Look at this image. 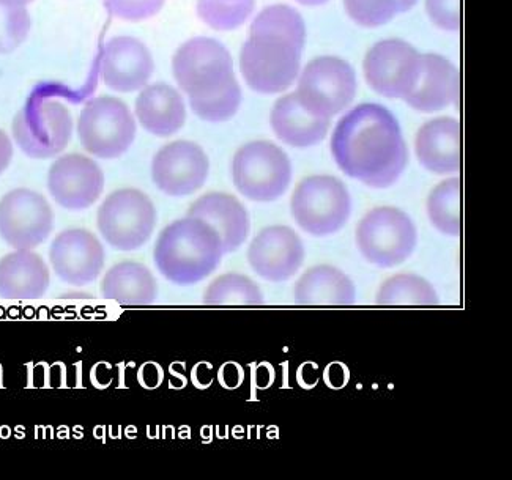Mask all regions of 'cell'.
<instances>
[{
	"label": "cell",
	"instance_id": "6da1fadb",
	"mask_svg": "<svg viewBox=\"0 0 512 480\" xmlns=\"http://www.w3.org/2000/svg\"><path fill=\"white\" fill-rule=\"evenodd\" d=\"M334 163L372 189L393 186L409 164L401 125L385 106L364 103L342 117L331 136Z\"/></svg>",
	"mask_w": 512,
	"mask_h": 480
},
{
	"label": "cell",
	"instance_id": "7a4b0ae2",
	"mask_svg": "<svg viewBox=\"0 0 512 480\" xmlns=\"http://www.w3.org/2000/svg\"><path fill=\"white\" fill-rule=\"evenodd\" d=\"M223 255L218 232L202 219L186 216L161 230L153 260L167 281L186 287L215 273Z\"/></svg>",
	"mask_w": 512,
	"mask_h": 480
},
{
	"label": "cell",
	"instance_id": "3957f363",
	"mask_svg": "<svg viewBox=\"0 0 512 480\" xmlns=\"http://www.w3.org/2000/svg\"><path fill=\"white\" fill-rule=\"evenodd\" d=\"M290 211L303 232L328 237L344 229L352 215L349 189L333 175H311L292 194Z\"/></svg>",
	"mask_w": 512,
	"mask_h": 480
},
{
	"label": "cell",
	"instance_id": "277c9868",
	"mask_svg": "<svg viewBox=\"0 0 512 480\" xmlns=\"http://www.w3.org/2000/svg\"><path fill=\"white\" fill-rule=\"evenodd\" d=\"M232 180L246 199L268 204L289 189L292 163L287 153L273 142H248L238 148L232 159Z\"/></svg>",
	"mask_w": 512,
	"mask_h": 480
},
{
	"label": "cell",
	"instance_id": "5b68a950",
	"mask_svg": "<svg viewBox=\"0 0 512 480\" xmlns=\"http://www.w3.org/2000/svg\"><path fill=\"white\" fill-rule=\"evenodd\" d=\"M301 52L286 38L249 35L240 52L243 79L257 93L286 92L300 76Z\"/></svg>",
	"mask_w": 512,
	"mask_h": 480
},
{
	"label": "cell",
	"instance_id": "8992f818",
	"mask_svg": "<svg viewBox=\"0 0 512 480\" xmlns=\"http://www.w3.org/2000/svg\"><path fill=\"white\" fill-rule=\"evenodd\" d=\"M172 71L190 100L216 95L237 81L231 52L207 37L191 38L180 46L172 60Z\"/></svg>",
	"mask_w": 512,
	"mask_h": 480
},
{
	"label": "cell",
	"instance_id": "52a82bcc",
	"mask_svg": "<svg viewBox=\"0 0 512 480\" xmlns=\"http://www.w3.org/2000/svg\"><path fill=\"white\" fill-rule=\"evenodd\" d=\"M355 238L366 262L379 268H394L412 257L418 230L405 211L379 207L361 218Z\"/></svg>",
	"mask_w": 512,
	"mask_h": 480
},
{
	"label": "cell",
	"instance_id": "ba28073f",
	"mask_svg": "<svg viewBox=\"0 0 512 480\" xmlns=\"http://www.w3.org/2000/svg\"><path fill=\"white\" fill-rule=\"evenodd\" d=\"M97 226L111 248L136 251L152 238L156 208L152 199L139 189H117L98 208Z\"/></svg>",
	"mask_w": 512,
	"mask_h": 480
},
{
	"label": "cell",
	"instance_id": "9c48e42d",
	"mask_svg": "<svg viewBox=\"0 0 512 480\" xmlns=\"http://www.w3.org/2000/svg\"><path fill=\"white\" fill-rule=\"evenodd\" d=\"M298 101L306 111L331 120L346 111L357 96V76L339 57H317L298 76Z\"/></svg>",
	"mask_w": 512,
	"mask_h": 480
},
{
	"label": "cell",
	"instance_id": "30bf717a",
	"mask_svg": "<svg viewBox=\"0 0 512 480\" xmlns=\"http://www.w3.org/2000/svg\"><path fill=\"white\" fill-rule=\"evenodd\" d=\"M78 136L90 155L100 159L120 158L136 139V120L119 98L98 96L87 101L82 109Z\"/></svg>",
	"mask_w": 512,
	"mask_h": 480
},
{
	"label": "cell",
	"instance_id": "8fae6325",
	"mask_svg": "<svg viewBox=\"0 0 512 480\" xmlns=\"http://www.w3.org/2000/svg\"><path fill=\"white\" fill-rule=\"evenodd\" d=\"M13 139L29 158L49 159L68 147L73 134V119L64 104L56 100L30 101L16 114Z\"/></svg>",
	"mask_w": 512,
	"mask_h": 480
},
{
	"label": "cell",
	"instance_id": "7c38bea8",
	"mask_svg": "<svg viewBox=\"0 0 512 480\" xmlns=\"http://www.w3.org/2000/svg\"><path fill=\"white\" fill-rule=\"evenodd\" d=\"M54 229V211L40 192L18 188L0 199V238L15 249L38 248Z\"/></svg>",
	"mask_w": 512,
	"mask_h": 480
},
{
	"label": "cell",
	"instance_id": "4fadbf2b",
	"mask_svg": "<svg viewBox=\"0 0 512 480\" xmlns=\"http://www.w3.org/2000/svg\"><path fill=\"white\" fill-rule=\"evenodd\" d=\"M363 70L375 93L390 100H405L420 76L421 54L407 41L388 38L369 49Z\"/></svg>",
	"mask_w": 512,
	"mask_h": 480
},
{
	"label": "cell",
	"instance_id": "5bb4252c",
	"mask_svg": "<svg viewBox=\"0 0 512 480\" xmlns=\"http://www.w3.org/2000/svg\"><path fill=\"white\" fill-rule=\"evenodd\" d=\"M210 161L201 145L175 141L164 145L152 161L156 188L171 197L191 196L205 185Z\"/></svg>",
	"mask_w": 512,
	"mask_h": 480
},
{
	"label": "cell",
	"instance_id": "9a60e30c",
	"mask_svg": "<svg viewBox=\"0 0 512 480\" xmlns=\"http://www.w3.org/2000/svg\"><path fill=\"white\" fill-rule=\"evenodd\" d=\"M48 189L56 204L65 210H86L97 204L103 194V170L89 156H60L49 167Z\"/></svg>",
	"mask_w": 512,
	"mask_h": 480
},
{
	"label": "cell",
	"instance_id": "2e32d148",
	"mask_svg": "<svg viewBox=\"0 0 512 480\" xmlns=\"http://www.w3.org/2000/svg\"><path fill=\"white\" fill-rule=\"evenodd\" d=\"M49 262L60 281L73 287H84L100 277L106 252L92 232L75 227L54 238L49 249Z\"/></svg>",
	"mask_w": 512,
	"mask_h": 480
},
{
	"label": "cell",
	"instance_id": "e0dca14e",
	"mask_svg": "<svg viewBox=\"0 0 512 480\" xmlns=\"http://www.w3.org/2000/svg\"><path fill=\"white\" fill-rule=\"evenodd\" d=\"M305 244L287 226L265 227L249 244L248 263L257 276L268 282H286L305 263Z\"/></svg>",
	"mask_w": 512,
	"mask_h": 480
},
{
	"label": "cell",
	"instance_id": "ac0fdd59",
	"mask_svg": "<svg viewBox=\"0 0 512 480\" xmlns=\"http://www.w3.org/2000/svg\"><path fill=\"white\" fill-rule=\"evenodd\" d=\"M155 70L149 48L133 37H116L104 46L101 78L109 89L130 93L144 89Z\"/></svg>",
	"mask_w": 512,
	"mask_h": 480
},
{
	"label": "cell",
	"instance_id": "d6986e66",
	"mask_svg": "<svg viewBox=\"0 0 512 480\" xmlns=\"http://www.w3.org/2000/svg\"><path fill=\"white\" fill-rule=\"evenodd\" d=\"M459 96V74L446 57L427 52L421 54L418 81L405 103L424 114H434L456 103Z\"/></svg>",
	"mask_w": 512,
	"mask_h": 480
},
{
	"label": "cell",
	"instance_id": "ffe728a7",
	"mask_svg": "<svg viewBox=\"0 0 512 480\" xmlns=\"http://www.w3.org/2000/svg\"><path fill=\"white\" fill-rule=\"evenodd\" d=\"M188 216L202 219L218 232L224 254L237 251L248 240L251 230L248 210L231 194L208 192L191 205Z\"/></svg>",
	"mask_w": 512,
	"mask_h": 480
},
{
	"label": "cell",
	"instance_id": "44dd1931",
	"mask_svg": "<svg viewBox=\"0 0 512 480\" xmlns=\"http://www.w3.org/2000/svg\"><path fill=\"white\" fill-rule=\"evenodd\" d=\"M416 158L435 175H454L461 169V125L451 117L424 123L416 134Z\"/></svg>",
	"mask_w": 512,
	"mask_h": 480
},
{
	"label": "cell",
	"instance_id": "7402d4cb",
	"mask_svg": "<svg viewBox=\"0 0 512 480\" xmlns=\"http://www.w3.org/2000/svg\"><path fill=\"white\" fill-rule=\"evenodd\" d=\"M51 274L37 252H10L0 259V298L12 301L41 300L48 292Z\"/></svg>",
	"mask_w": 512,
	"mask_h": 480
},
{
	"label": "cell",
	"instance_id": "603a6c76",
	"mask_svg": "<svg viewBox=\"0 0 512 480\" xmlns=\"http://www.w3.org/2000/svg\"><path fill=\"white\" fill-rule=\"evenodd\" d=\"M270 125L279 141L294 148H309L327 137L331 122L306 111L295 93L282 96L271 109Z\"/></svg>",
	"mask_w": 512,
	"mask_h": 480
},
{
	"label": "cell",
	"instance_id": "cb8c5ba5",
	"mask_svg": "<svg viewBox=\"0 0 512 480\" xmlns=\"http://www.w3.org/2000/svg\"><path fill=\"white\" fill-rule=\"evenodd\" d=\"M136 117L153 136L171 137L185 125V101L169 84L145 85L136 100Z\"/></svg>",
	"mask_w": 512,
	"mask_h": 480
},
{
	"label": "cell",
	"instance_id": "d4e9b609",
	"mask_svg": "<svg viewBox=\"0 0 512 480\" xmlns=\"http://www.w3.org/2000/svg\"><path fill=\"white\" fill-rule=\"evenodd\" d=\"M294 298L306 306H350L357 300V287L336 266L317 265L298 279Z\"/></svg>",
	"mask_w": 512,
	"mask_h": 480
},
{
	"label": "cell",
	"instance_id": "484cf974",
	"mask_svg": "<svg viewBox=\"0 0 512 480\" xmlns=\"http://www.w3.org/2000/svg\"><path fill=\"white\" fill-rule=\"evenodd\" d=\"M101 295L104 300L120 304H150L158 296L155 276L142 263L120 262L104 274L101 281Z\"/></svg>",
	"mask_w": 512,
	"mask_h": 480
},
{
	"label": "cell",
	"instance_id": "4316f807",
	"mask_svg": "<svg viewBox=\"0 0 512 480\" xmlns=\"http://www.w3.org/2000/svg\"><path fill=\"white\" fill-rule=\"evenodd\" d=\"M427 218L446 237L461 235V180L448 178L438 183L427 197Z\"/></svg>",
	"mask_w": 512,
	"mask_h": 480
},
{
	"label": "cell",
	"instance_id": "83f0119b",
	"mask_svg": "<svg viewBox=\"0 0 512 480\" xmlns=\"http://www.w3.org/2000/svg\"><path fill=\"white\" fill-rule=\"evenodd\" d=\"M434 285L418 274L402 273L380 285L375 303L380 306H437Z\"/></svg>",
	"mask_w": 512,
	"mask_h": 480
},
{
	"label": "cell",
	"instance_id": "f1b7e54d",
	"mask_svg": "<svg viewBox=\"0 0 512 480\" xmlns=\"http://www.w3.org/2000/svg\"><path fill=\"white\" fill-rule=\"evenodd\" d=\"M249 35H273L286 38L298 48H305V19L289 5H270L254 18Z\"/></svg>",
	"mask_w": 512,
	"mask_h": 480
},
{
	"label": "cell",
	"instance_id": "f546056e",
	"mask_svg": "<svg viewBox=\"0 0 512 480\" xmlns=\"http://www.w3.org/2000/svg\"><path fill=\"white\" fill-rule=\"evenodd\" d=\"M204 303L216 306H254L264 303L259 285L245 274L227 273L216 277L205 290Z\"/></svg>",
	"mask_w": 512,
	"mask_h": 480
},
{
	"label": "cell",
	"instance_id": "4dcf8cb0",
	"mask_svg": "<svg viewBox=\"0 0 512 480\" xmlns=\"http://www.w3.org/2000/svg\"><path fill=\"white\" fill-rule=\"evenodd\" d=\"M256 0H197V15L215 30H234L248 21Z\"/></svg>",
	"mask_w": 512,
	"mask_h": 480
},
{
	"label": "cell",
	"instance_id": "1f68e13d",
	"mask_svg": "<svg viewBox=\"0 0 512 480\" xmlns=\"http://www.w3.org/2000/svg\"><path fill=\"white\" fill-rule=\"evenodd\" d=\"M242 104V89L238 81L232 82L223 92L207 98L190 100L191 109L199 119L208 123H223L235 117Z\"/></svg>",
	"mask_w": 512,
	"mask_h": 480
},
{
	"label": "cell",
	"instance_id": "d6a6232c",
	"mask_svg": "<svg viewBox=\"0 0 512 480\" xmlns=\"http://www.w3.org/2000/svg\"><path fill=\"white\" fill-rule=\"evenodd\" d=\"M30 21L26 7L0 4V54H10L29 37Z\"/></svg>",
	"mask_w": 512,
	"mask_h": 480
},
{
	"label": "cell",
	"instance_id": "836d02e7",
	"mask_svg": "<svg viewBox=\"0 0 512 480\" xmlns=\"http://www.w3.org/2000/svg\"><path fill=\"white\" fill-rule=\"evenodd\" d=\"M347 15L358 26L375 29L399 15L397 0H344Z\"/></svg>",
	"mask_w": 512,
	"mask_h": 480
},
{
	"label": "cell",
	"instance_id": "e575fe53",
	"mask_svg": "<svg viewBox=\"0 0 512 480\" xmlns=\"http://www.w3.org/2000/svg\"><path fill=\"white\" fill-rule=\"evenodd\" d=\"M166 0H104V7L114 18L141 23L161 12Z\"/></svg>",
	"mask_w": 512,
	"mask_h": 480
},
{
	"label": "cell",
	"instance_id": "d590c367",
	"mask_svg": "<svg viewBox=\"0 0 512 480\" xmlns=\"http://www.w3.org/2000/svg\"><path fill=\"white\" fill-rule=\"evenodd\" d=\"M426 12L438 29L454 32L461 26V0H426Z\"/></svg>",
	"mask_w": 512,
	"mask_h": 480
},
{
	"label": "cell",
	"instance_id": "8d00e7d4",
	"mask_svg": "<svg viewBox=\"0 0 512 480\" xmlns=\"http://www.w3.org/2000/svg\"><path fill=\"white\" fill-rule=\"evenodd\" d=\"M13 144L5 131L0 130V175L12 164Z\"/></svg>",
	"mask_w": 512,
	"mask_h": 480
},
{
	"label": "cell",
	"instance_id": "74e56055",
	"mask_svg": "<svg viewBox=\"0 0 512 480\" xmlns=\"http://www.w3.org/2000/svg\"><path fill=\"white\" fill-rule=\"evenodd\" d=\"M399 4V13H407L418 4V0H397Z\"/></svg>",
	"mask_w": 512,
	"mask_h": 480
},
{
	"label": "cell",
	"instance_id": "f35d334b",
	"mask_svg": "<svg viewBox=\"0 0 512 480\" xmlns=\"http://www.w3.org/2000/svg\"><path fill=\"white\" fill-rule=\"evenodd\" d=\"M34 0H0V4L12 5V7H26L32 4Z\"/></svg>",
	"mask_w": 512,
	"mask_h": 480
},
{
	"label": "cell",
	"instance_id": "ab89813d",
	"mask_svg": "<svg viewBox=\"0 0 512 480\" xmlns=\"http://www.w3.org/2000/svg\"><path fill=\"white\" fill-rule=\"evenodd\" d=\"M298 4L306 5V7H319V5H325L330 0H297Z\"/></svg>",
	"mask_w": 512,
	"mask_h": 480
}]
</instances>
